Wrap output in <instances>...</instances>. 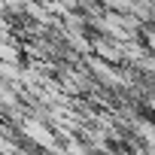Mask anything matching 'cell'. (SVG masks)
<instances>
[{
  "label": "cell",
  "instance_id": "1",
  "mask_svg": "<svg viewBox=\"0 0 155 155\" xmlns=\"http://www.w3.org/2000/svg\"><path fill=\"white\" fill-rule=\"evenodd\" d=\"M76 9H79L85 18H94V15H104V3L101 0H76Z\"/></svg>",
  "mask_w": 155,
  "mask_h": 155
}]
</instances>
